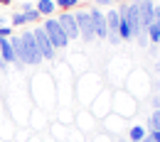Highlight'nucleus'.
I'll return each instance as SVG.
<instances>
[{
	"instance_id": "18",
	"label": "nucleus",
	"mask_w": 160,
	"mask_h": 142,
	"mask_svg": "<svg viewBox=\"0 0 160 142\" xmlns=\"http://www.w3.org/2000/svg\"><path fill=\"white\" fill-rule=\"evenodd\" d=\"M94 5H96V7H106V5H113V2H111V0H96Z\"/></svg>"
},
{
	"instance_id": "5",
	"label": "nucleus",
	"mask_w": 160,
	"mask_h": 142,
	"mask_svg": "<svg viewBox=\"0 0 160 142\" xmlns=\"http://www.w3.org/2000/svg\"><path fill=\"white\" fill-rule=\"evenodd\" d=\"M118 25H121V17H118V7H108L106 10V30H108V37L106 39L111 44H118L121 37H118Z\"/></svg>"
},
{
	"instance_id": "13",
	"label": "nucleus",
	"mask_w": 160,
	"mask_h": 142,
	"mask_svg": "<svg viewBox=\"0 0 160 142\" xmlns=\"http://www.w3.org/2000/svg\"><path fill=\"white\" fill-rule=\"evenodd\" d=\"M22 25H27V22H25V15H22V12H15V15L10 17V27L18 30V27H22Z\"/></svg>"
},
{
	"instance_id": "22",
	"label": "nucleus",
	"mask_w": 160,
	"mask_h": 142,
	"mask_svg": "<svg viewBox=\"0 0 160 142\" xmlns=\"http://www.w3.org/2000/svg\"><path fill=\"white\" fill-rule=\"evenodd\" d=\"M143 142H155V140H153L150 135H145V137H143Z\"/></svg>"
},
{
	"instance_id": "21",
	"label": "nucleus",
	"mask_w": 160,
	"mask_h": 142,
	"mask_svg": "<svg viewBox=\"0 0 160 142\" xmlns=\"http://www.w3.org/2000/svg\"><path fill=\"white\" fill-rule=\"evenodd\" d=\"M153 20L160 25V5H158V2H155V17H153Z\"/></svg>"
},
{
	"instance_id": "14",
	"label": "nucleus",
	"mask_w": 160,
	"mask_h": 142,
	"mask_svg": "<svg viewBox=\"0 0 160 142\" xmlns=\"http://www.w3.org/2000/svg\"><path fill=\"white\" fill-rule=\"evenodd\" d=\"M22 15H25V22H27V25H30V22H37L42 17L40 12H37V7H32V10H27V12H22Z\"/></svg>"
},
{
	"instance_id": "25",
	"label": "nucleus",
	"mask_w": 160,
	"mask_h": 142,
	"mask_svg": "<svg viewBox=\"0 0 160 142\" xmlns=\"http://www.w3.org/2000/svg\"><path fill=\"white\" fill-rule=\"evenodd\" d=\"M111 2H113V5H116V2H126V0H111Z\"/></svg>"
},
{
	"instance_id": "3",
	"label": "nucleus",
	"mask_w": 160,
	"mask_h": 142,
	"mask_svg": "<svg viewBox=\"0 0 160 142\" xmlns=\"http://www.w3.org/2000/svg\"><path fill=\"white\" fill-rule=\"evenodd\" d=\"M74 20L79 27V37L84 42H94L96 39V32H94V20H91V12L89 10H77L74 12Z\"/></svg>"
},
{
	"instance_id": "9",
	"label": "nucleus",
	"mask_w": 160,
	"mask_h": 142,
	"mask_svg": "<svg viewBox=\"0 0 160 142\" xmlns=\"http://www.w3.org/2000/svg\"><path fill=\"white\" fill-rule=\"evenodd\" d=\"M35 7H37V12H40L42 17H52V15H54V10H57L54 0H37V2H35Z\"/></svg>"
},
{
	"instance_id": "1",
	"label": "nucleus",
	"mask_w": 160,
	"mask_h": 142,
	"mask_svg": "<svg viewBox=\"0 0 160 142\" xmlns=\"http://www.w3.org/2000/svg\"><path fill=\"white\" fill-rule=\"evenodd\" d=\"M20 39H22V61H25V66H40L44 59L40 54V47H37V39H35L32 30H22Z\"/></svg>"
},
{
	"instance_id": "7",
	"label": "nucleus",
	"mask_w": 160,
	"mask_h": 142,
	"mask_svg": "<svg viewBox=\"0 0 160 142\" xmlns=\"http://www.w3.org/2000/svg\"><path fill=\"white\" fill-rule=\"evenodd\" d=\"M57 22H59V27L64 30V34L69 37V42L79 37V27H77V20H74V12H59Z\"/></svg>"
},
{
	"instance_id": "20",
	"label": "nucleus",
	"mask_w": 160,
	"mask_h": 142,
	"mask_svg": "<svg viewBox=\"0 0 160 142\" xmlns=\"http://www.w3.org/2000/svg\"><path fill=\"white\" fill-rule=\"evenodd\" d=\"M148 49H150V54L155 57V54H160V49H158V44H148Z\"/></svg>"
},
{
	"instance_id": "26",
	"label": "nucleus",
	"mask_w": 160,
	"mask_h": 142,
	"mask_svg": "<svg viewBox=\"0 0 160 142\" xmlns=\"http://www.w3.org/2000/svg\"><path fill=\"white\" fill-rule=\"evenodd\" d=\"M158 49H160V42H158Z\"/></svg>"
},
{
	"instance_id": "6",
	"label": "nucleus",
	"mask_w": 160,
	"mask_h": 142,
	"mask_svg": "<svg viewBox=\"0 0 160 142\" xmlns=\"http://www.w3.org/2000/svg\"><path fill=\"white\" fill-rule=\"evenodd\" d=\"M91 12V20H94V32H96V39H106L108 37V30H106V12L101 7H89Z\"/></svg>"
},
{
	"instance_id": "15",
	"label": "nucleus",
	"mask_w": 160,
	"mask_h": 142,
	"mask_svg": "<svg viewBox=\"0 0 160 142\" xmlns=\"http://www.w3.org/2000/svg\"><path fill=\"white\" fill-rule=\"evenodd\" d=\"M12 34H15V27H10V25L0 27V37H12Z\"/></svg>"
},
{
	"instance_id": "12",
	"label": "nucleus",
	"mask_w": 160,
	"mask_h": 142,
	"mask_svg": "<svg viewBox=\"0 0 160 142\" xmlns=\"http://www.w3.org/2000/svg\"><path fill=\"white\" fill-rule=\"evenodd\" d=\"M148 130H160V110H153V115L148 120Z\"/></svg>"
},
{
	"instance_id": "10",
	"label": "nucleus",
	"mask_w": 160,
	"mask_h": 142,
	"mask_svg": "<svg viewBox=\"0 0 160 142\" xmlns=\"http://www.w3.org/2000/svg\"><path fill=\"white\" fill-rule=\"evenodd\" d=\"M148 135L145 125H131L128 127V142H143V137Z\"/></svg>"
},
{
	"instance_id": "16",
	"label": "nucleus",
	"mask_w": 160,
	"mask_h": 142,
	"mask_svg": "<svg viewBox=\"0 0 160 142\" xmlns=\"http://www.w3.org/2000/svg\"><path fill=\"white\" fill-rule=\"evenodd\" d=\"M35 7V2H22L20 5V12H27V10H32Z\"/></svg>"
},
{
	"instance_id": "23",
	"label": "nucleus",
	"mask_w": 160,
	"mask_h": 142,
	"mask_svg": "<svg viewBox=\"0 0 160 142\" xmlns=\"http://www.w3.org/2000/svg\"><path fill=\"white\" fill-rule=\"evenodd\" d=\"M10 2H12V0H0V5H10Z\"/></svg>"
},
{
	"instance_id": "4",
	"label": "nucleus",
	"mask_w": 160,
	"mask_h": 142,
	"mask_svg": "<svg viewBox=\"0 0 160 142\" xmlns=\"http://www.w3.org/2000/svg\"><path fill=\"white\" fill-rule=\"evenodd\" d=\"M32 34H35V39H37V47H40L42 59H44V61H52L54 57H57V49L52 47V42H49V37H47V32L42 30V25L32 30Z\"/></svg>"
},
{
	"instance_id": "8",
	"label": "nucleus",
	"mask_w": 160,
	"mask_h": 142,
	"mask_svg": "<svg viewBox=\"0 0 160 142\" xmlns=\"http://www.w3.org/2000/svg\"><path fill=\"white\" fill-rule=\"evenodd\" d=\"M0 57L5 61V66H8V64H15V66H18L15 49H12V44H10V37H0Z\"/></svg>"
},
{
	"instance_id": "19",
	"label": "nucleus",
	"mask_w": 160,
	"mask_h": 142,
	"mask_svg": "<svg viewBox=\"0 0 160 142\" xmlns=\"http://www.w3.org/2000/svg\"><path fill=\"white\" fill-rule=\"evenodd\" d=\"M150 105H153V110H160V96H155V98H153V103H150Z\"/></svg>"
},
{
	"instance_id": "24",
	"label": "nucleus",
	"mask_w": 160,
	"mask_h": 142,
	"mask_svg": "<svg viewBox=\"0 0 160 142\" xmlns=\"http://www.w3.org/2000/svg\"><path fill=\"white\" fill-rule=\"evenodd\" d=\"M2 69H5V61H2V57H0V71H2Z\"/></svg>"
},
{
	"instance_id": "11",
	"label": "nucleus",
	"mask_w": 160,
	"mask_h": 142,
	"mask_svg": "<svg viewBox=\"0 0 160 142\" xmlns=\"http://www.w3.org/2000/svg\"><path fill=\"white\" fill-rule=\"evenodd\" d=\"M79 2H81V0H54V5L59 7L62 12H72V10H74Z\"/></svg>"
},
{
	"instance_id": "2",
	"label": "nucleus",
	"mask_w": 160,
	"mask_h": 142,
	"mask_svg": "<svg viewBox=\"0 0 160 142\" xmlns=\"http://www.w3.org/2000/svg\"><path fill=\"white\" fill-rule=\"evenodd\" d=\"M42 30L47 32V37H49V42H52L54 49H64V47H69V37L64 34V30L59 27L57 17H47V20L42 22Z\"/></svg>"
},
{
	"instance_id": "17",
	"label": "nucleus",
	"mask_w": 160,
	"mask_h": 142,
	"mask_svg": "<svg viewBox=\"0 0 160 142\" xmlns=\"http://www.w3.org/2000/svg\"><path fill=\"white\" fill-rule=\"evenodd\" d=\"M148 135H150L155 142H160V130H148Z\"/></svg>"
}]
</instances>
